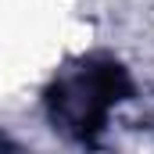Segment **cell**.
<instances>
[{
  "label": "cell",
  "mask_w": 154,
  "mask_h": 154,
  "mask_svg": "<svg viewBox=\"0 0 154 154\" xmlns=\"http://www.w3.org/2000/svg\"><path fill=\"white\" fill-rule=\"evenodd\" d=\"M133 97V79L115 57H82L68 65L47 90V115L57 133L93 143L122 100Z\"/></svg>",
  "instance_id": "1"
}]
</instances>
